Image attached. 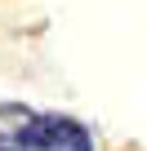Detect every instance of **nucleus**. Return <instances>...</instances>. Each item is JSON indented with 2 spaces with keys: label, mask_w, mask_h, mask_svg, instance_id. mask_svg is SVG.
Instances as JSON below:
<instances>
[{
  "label": "nucleus",
  "mask_w": 147,
  "mask_h": 151,
  "mask_svg": "<svg viewBox=\"0 0 147 151\" xmlns=\"http://www.w3.org/2000/svg\"><path fill=\"white\" fill-rule=\"evenodd\" d=\"M0 151H94V133L76 116L5 102L0 107Z\"/></svg>",
  "instance_id": "1"
}]
</instances>
